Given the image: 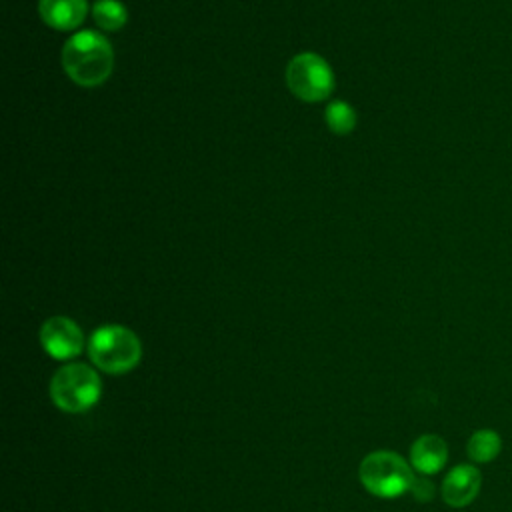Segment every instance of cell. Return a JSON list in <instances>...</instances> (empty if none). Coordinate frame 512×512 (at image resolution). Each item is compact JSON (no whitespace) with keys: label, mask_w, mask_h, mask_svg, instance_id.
Segmentation results:
<instances>
[{"label":"cell","mask_w":512,"mask_h":512,"mask_svg":"<svg viewBox=\"0 0 512 512\" xmlns=\"http://www.w3.org/2000/svg\"><path fill=\"white\" fill-rule=\"evenodd\" d=\"M62 66L76 84L86 88L100 86L112 74L114 52L100 32L82 30L66 40Z\"/></svg>","instance_id":"1"},{"label":"cell","mask_w":512,"mask_h":512,"mask_svg":"<svg viewBox=\"0 0 512 512\" xmlns=\"http://www.w3.org/2000/svg\"><path fill=\"white\" fill-rule=\"evenodd\" d=\"M88 356L102 372L124 374L138 366L142 344L130 328L106 324L92 332L88 340Z\"/></svg>","instance_id":"2"},{"label":"cell","mask_w":512,"mask_h":512,"mask_svg":"<svg viewBox=\"0 0 512 512\" xmlns=\"http://www.w3.org/2000/svg\"><path fill=\"white\" fill-rule=\"evenodd\" d=\"M100 394V376L88 364L62 366L50 380V398L62 412H86L100 400Z\"/></svg>","instance_id":"3"},{"label":"cell","mask_w":512,"mask_h":512,"mask_svg":"<svg viewBox=\"0 0 512 512\" xmlns=\"http://www.w3.org/2000/svg\"><path fill=\"white\" fill-rule=\"evenodd\" d=\"M358 476L362 486L378 498H396L408 492L414 484V474L408 462L388 450L370 452L362 458Z\"/></svg>","instance_id":"4"},{"label":"cell","mask_w":512,"mask_h":512,"mask_svg":"<svg viewBox=\"0 0 512 512\" xmlns=\"http://www.w3.org/2000/svg\"><path fill=\"white\" fill-rule=\"evenodd\" d=\"M286 84L296 98L304 102H320L332 94L334 74L320 54L302 52L288 62Z\"/></svg>","instance_id":"5"},{"label":"cell","mask_w":512,"mask_h":512,"mask_svg":"<svg viewBox=\"0 0 512 512\" xmlns=\"http://www.w3.org/2000/svg\"><path fill=\"white\" fill-rule=\"evenodd\" d=\"M40 344L54 360H70L82 352L84 336L72 318L52 316L40 328Z\"/></svg>","instance_id":"6"},{"label":"cell","mask_w":512,"mask_h":512,"mask_svg":"<svg viewBox=\"0 0 512 512\" xmlns=\"http://www.w3.org/2000/svg\"><path fill=\"white\" fill-rule=\"evenodd\" d=\"M480 484H482V476L478 468L470 464H460L446 474L442 482V498L448 506H454V508L468 506L478 496Z\"/></svg>","instance_id":"7"},{"label":"cell","mask_w":512,"mask_h":512,"mask_svg":"<svg viewBox=\"0 0 512 512\" xmlns=\"http://www.w3.org/2000/svg\"><path fill=\"white\" fill-rule=\"evenodd\" d=\"M38 12L42 20L56 30L78 28L88 12L86 0H40Z\"/></svg>","instance_id":"8"},{"label":"cell","mask_w":512,"mask_h":512,"mask_svg":"<svg viewBox=\"0 0 512 512\" xmlns=\"http://www.w3.org/2000/svg\"><path fill=\"white\" fill-rule=\"evenodd\" d=\"M448 460V446L436 434L420 436L410 448V464L420 474H436Z\"/></svg>","instance_id":"9"},{"label":"cell","mask_w":512,"mask_h":512,"mask_svg":"<svg viewBox=\"0 0 512 512\" xmlns=\"http://www.w3.org/2000/svg\"><path fill=\"white\" fill-rule=\"evenodd\" d=\"M500 448L502 440L494 430H478L468 440V456L478 464L494 460L500 454Z\"/></svg>","instance_id":"10"},{"label":"cell","mask_w":512,"mask_h":512,"mask_svg":"<svg viewBox=\"0 0 512 512\" xmlns=\"http://www.w3.org/2000/svg\"><path fill=\"white\" fill-rule=\"evenodd\" d=\"M92 16L94 22L108 32L120 30L128 20V12L120 0H98L92 8Z\"/></svg>","instance_id":"11"},{"label":"cell","mask_w":512,"mask_h":512,"mask_svg":"<svg viewBox=\"0 0 512 512\" xmlns=\"http://www.w3.org/2000/svg\"><path fill=\"white\" fill-rule=\"evenodd\" d=\"M326 124L334 134H348L356 126V112L344 100H332L324 112Z\"/></svg>","instance_id":"12"},{"label":"cell","mask_w":512,"mask_h":512,"mask_svg":"<svg viewBox=\"0 0 512 512\" xmlns=\"http://www.w3.org/2000/svg\"><path fill=\"white\" fill-rule=\"evenodd\" d=\"M410 490H412L414 498L420 500V502H426L434 496V484L426 478H414V484H412Z\"/></svg>","instance_id":"13"}]
</instances>
